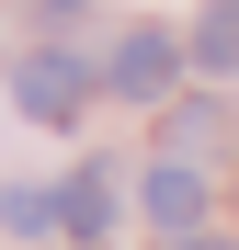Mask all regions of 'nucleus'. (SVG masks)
I'll use <instances>...</instances> for the list:
<instances>
[{"label":"nucleus","instance_id":"nucleus-7","mask_svg":"<svg viewBox=\"0 0 239 250\" xmlns=\"http://www.w3.org/2000/svg\"><path fill=\"white\" fill-rule=\"evenodd\" d=\"M46 12H68V0H46Z\"/></svg>","mask_w":239,"mask_h":250},{"label":"nucleus","instance_id":"nucleus-2","mask_svg":"<svg viewBox=\"0 0 239 250\" xmlns=\"http://www.w3.org/2000/svg\"><path fill=\"white\" fill-rule=\"evenodd\" d=\"M137 205H148V228H159V239H194V216H205V182H194L182 159H159V171L137 182Z\"/></svg>","mask_w":239,"mask_h":250},{"label":"nucleus","instance_id":"nucleus-6","mask_svg":"<svg viewBox=\"0 0 239 250\" xmlns=\"http://www.w3.org/2000/svg\"><path fill=\"white\" fill-rule=\"evenodd\" d=\"M171 250H228V239H171Z\"/></svg>","mask_w":239,"mask_h":250},{"label":"nucleus","instance_id":"nucleus-4","mask_svg":"<svg viewBox=\"0 0 239 250\" xmlns=\"http://www.w3.org/2000/svg\"><path fill=\"white\" fill-rule=\"evenodd\" d=\"M46 205H57V228H68L80 250H103V228H114V182H103V171H80V182L46 193Z\"/></svg>","mask_w":239,"mask_h":250},{"label":"nucleus","instance_id":"nucleus-3","mask_svg":"<svg viewBox=\"0 0 239 250\" xmlns=\"http://www.w3.org/2000/svg\"><path fill=\"white\" fill-rule=\"evenodd\" d=\"M171 34H126V46H114V91H126V103H159V91H171Z\"/></svg>","mask_w":239,"mask_h":250},{"label":"nucleus","instance_id":"nucleus-5","mask_svg":"<svg viewBox=\"0 0 239 250\" xmlns=\"http://www.w3.org/2000/svg\"><path fill=\"white\" fill-rule=\"evenodd\" d=\"M194 68H239V0H217V12L194 23Z\"/></svg>","mask_w":239,"mask_h":250},{"label":"nucleus","instance_id":"nucleus-1","mask_svg":"<svg viewBox=\"0 0 239 250\" xmlns=\"http://www.w3.org/2000/svg\"><path fill=\"white\" fill-rule=\"evenodd\" d=\"M12 91H23V114H34V125H68V114H80V91H91V68H80V57H23Z\"/></svg>","mask_w":239,"mask_h":250}]
</instances>
